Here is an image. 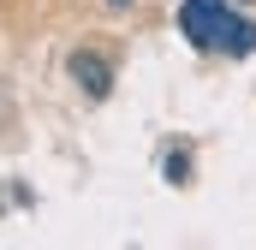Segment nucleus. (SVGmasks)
<instances>
[{
    "label": "nucleus",
    "instance_id": "1",
    "mask_svg": "<svg viewBox=\"0 0 256 250\" xmlns=\"http://www.w3.org/2000/svg\"><path fill=\"white\" fill-rule=\"evenodd\" d=\"M226 12H232L226 0H185V6H179V30H185V42H191V48H214V30H220Z\"/></svg>",
    "mask_w": 256,
    "mask_h": 250
},
{
    "label": "nucleus",
    "instance_id": "2",
    "mask_svg": "<svg viewBox=\"0 0 256 250\" xmlns=\"http://www.w3.org/2000/svg\"><path fill=\"white\" fill-rule=\"evenodd\" d=\"M66 72H72V84H78L90 102H108V90H114V66H108V54H90V48H78V54L66 60Z\"/></svg>",
    "mask_w": 256,
    "mask_h": 250
},
{
    "label": "nucleus",
    "instance_id": "3",
    "mask_svg": "<svg viewBox=\"0 0 256 250\" xmlns=\"http://www.w3.org/2000/svg\"><path fill=\"white\" fill-rule=\"evenodd\" d=\"M214 54H232V60H244V54H256V24L250 18H220V30H214Z\"/></svg>",
    "mask_w": 256,
    "mask_h": 250
},
{
    "label": "nucleus",
    "instance_id": "4",
    "mask_svg": "<svg viewBox=\"0 0 256 250\" xmlns=\"http://www.w3.org/2000/svg\"><path fill=\"white\" fill-rule=\"evenodd\" d=\"M161 173H167V185H191V155H167Z\"/></svg>",
    "mask_w": 256,
    "mask_h": 250
},
{
    "label": "nucleus",
    "instance_id": "5",
    "mask_svg": "<svg viewBox=\"0 0 256 250\" xmlns=\"http://www.w3.org/2000/svg\"><path fill=\"white\" fill-rule=\"evenodd\" d=\"M102 6H108V12H126V6H131V0H102Z\"/></svg>",
    "mask_w": 256,
    "mask_h": 250
}]
</instances>
